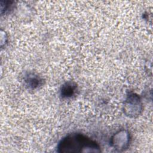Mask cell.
Instances as JSON below:
<instances>
[{
	"label": "cell",
	"mask_w": 153,
	"mask_h": 153,
	"mask_svg": "<svg viewBox=\"0 0 153 153\" xmlns=\"http://www.w3.org/2000/svg\"><path fill=\"white\" fill-rule=\"evenodd\" d=\"M57 151L62 153L99 152L100 146L94 140L79 133L70 134L59 143Z\"/></svg>",
	"instance_id": "6da1fadb"
},
{
	"label": "cell",
	"mask_w": 153,
	"mask_h": 153,
	"mask_svg": "<svg viewBox=\"0 0 153 153\" xmlns=\"http://www.w3.org/2000/svg\"><path fill=\"white\" fill-rule=\"evenodd\" d=\"M142 109L139 97L135 94H130L125 103L124 111L127 115L134 117L140 114Z\"/></svg>",
	"instance_id": "7a4b0ae2"
},
{
	"label": "cell",
	"mask_w": 153,
	"mask_h": 153,
	"mask_svg": "<svg viewBox=\"0 0 153 153\" xmlns=\"http://www.w3.org/2000/svg\"><path fill=\"white\" fill-rule=\"evenodd\" d=\"M130 143V135L125 130L118 131L113 136L111 143L114 149L121 151L126 149Z\"/></svg>",
	"instance_id": "3957f363"
},
{
	"label": "cell",
	"mask_w": 153,
	"mask_h": 153,
	"mask_svg": "<svg viewBox=\"0 0 153 153\" xmlns=\"http://www.w3.org/2000/svg\"><path fill=\"white\" fill-rule=\"evenodd\" d=\"M76 89V85L72 82H68L63 85L61 88V95L63 97H72Z\"/></svg>",
	"instance_id": "277c9868"
},
{
	"label": "cell",
	"mask_w": 153,
	"mask_h": 153,
	"mask_svg": "<svg viewBox=\"0 0 153 153\" xmlns=\"http://www.w3.org/2000/svg\"><path fill=\"white\" fill-rule=\"evenodd\" d=\"M26 82L29 87L36 88L40 85L42 83V79L38 76H35L32 74H30L27 76Z\"/></svg>",
	"instance_id": "5b68a950"
}]
</instances>
